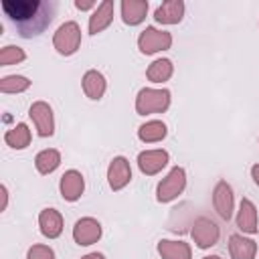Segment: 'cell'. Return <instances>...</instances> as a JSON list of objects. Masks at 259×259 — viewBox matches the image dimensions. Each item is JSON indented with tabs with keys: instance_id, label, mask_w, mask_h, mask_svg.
Segmentation results:
<instances>
[{
	"instance_id": "1",
	"label": "cell",
	"mask_w": 259,
	"mask_h": 259,
	"mask_svg": "<svg viewBox=\"0 0 259 259\" xmlns=\"http://www.w3.org/2000/svg\"><path fill=\"white\" fill-rule=\"evenodd\" d=\"M2 10L10 20L16 22L20 36L30 38L40 34L53 22L57 4L40 0H4Z\"/></svg>"
},
{
	"instance_id": "2",
	"label": "cell",
	"mask_w": 259,
	"mask_h": 259,
	"mask_svg": "<svg viewBox=\"0 0 259 259\" xmlns=\"http://www.w3.org/2000/svg\"><path fill=\"white\" fill-rule=\"evenodd\" d=\"M172 95L168 89H154V87H144L138 91L136 97V113L138 115H150V113H164L170 107Z\"/></svg>"
},
{
	"instance_id": "3",
	"label": "cell",
	"mask_w": 259,
	"mask_h": 259,
	"mask_svg": "<svg viewBox=\"0 0 259 259\" xmlns=\"http://www.w3.org/2000/svg\"><path fill=\"white\" fill-rule=\"evenodd\" d=\"M186 188V170L182 166H174L160 182L156 188V200L158 202H172L178 198Z\"/></svg>"
},
{
	"instance_id": "4",
	"label": "cell",
	"mask_w": 259,
	"mask_h": 259,
	"mask_svg": "<svg viewBox=\"0 0 259 259\" xmlns=\"http://www.w3.org/2000/svg\"><path fill=\"white\" fill-rule=\"evenodd\" d=\"M53 47L57 49L59 55H65V57L77 53V49L81 47V28H79V24L75 20L63 22L57 28V32L53 34Z\"/></svg>"
},
{
	"instance_id": "5",
	"label": "cell",
	"mask_w": 259,
	"mask_h": 259,
	"mask_svg": "<svg viewBox=\"0 0 259 259\" xmlns=\"http://www.w3.org/2000/svg\"><path fill=\"white\" fill-rule=\"evenodd\" d=\"M170 47H172V34L168 30H158L156 26H146L138 36V49L144 55L168 51Z\"/></svg>"
},
{
	"instance_id": "6",
	"label": "cell",
	"mask_w": 259,
	"mask_h": 259,
	"mask_svg": "<svg viewBox=\"0 0 259 259\" xmlns=\"http://www.w3.org/2000/svg\"><path fill=\"white\" fill-rule=\"evenodd\" d=\"M190 237L192 241L196 243L198 249H210L219 243V237H221V229L214 221H210L208 217H198L194 223H192V229H190Z\"/></svg>"
},
{
	"instance_id": "7",
	"label": "cell",
	"mask_w": 259,
	"mask_h": 259,
	"mask_svg": "<svg viewBox=\"0 0 259 259\" xmlns=\"http://www.w3.org/2000/svg\"><path fill=\"white\" fill-rule=\"evenodd\" d=\"M28 115L40 138H51L55 134V115L47 101H34L28 109Z\"/></svg>"
},
{
	"instance_id": "8",
	"label": "cell",
	"mask_w": 259,
	"mask_h": 259,
	"mask_svg": "<svg viewBox=\"0 0 259 259\" xmlns=\"http://www.w3.org/2000/svg\"><path fill=\"white\" fill-rule=\"evenodd\" d=\"M101 223L93 217H83L75 223L73 227V241L79 245V247H89L93 243H97L101 239Z\"/></svg>"
},
{
	"instance_id": "9",
	"label": "cell",
	"mask_w": 259,
	"mask_h": 259,
	"mask_svg": "<svg viewBox=\"0 0 259 259\" xmlns=\"http://www.w3.org/2000/svg\"><path fill=\"white\" fill-rule=\"evenodd\" d=\"M212 206L217 210V214L223 221H229L233 217V208H235V194L233 188L227 180H219L214 190H212Z\"/></svg>"
},
{
	"instance_id": "10",
	"label": "cell",
	"mask_w": 259,
	"mask_h": 259,
	"mask_svg": "<svg viewBox=\"0 0 259 259\" xmlns=\"http://www.w3.org/2000/svg\"><path fill=\"white\" fill-rule=\"evenodd\" d=\"M170 160V154L166 150H144L138 154V168L142 174L146 176H154L158 172H162V168H166Z\"/></svg>"
},
{
	"instance_id": "11",
	"label": "cell",
	"mask_w": 259,
	"mask_h": 259,
	"mask_svg": "<svg viewBox=\"0 0 259 259\" xmlns=\"http://www.w3.org/2000/svg\"><path fill=\"white\" fill-rule=\"evenodd\" d=\"M132 180V168H130V162L127 158L123 156H115L109 166H107V182H109V188L111 190H121L130 184Z\"/></svg>"
},
{
	"instance_id": "12",
	"label": "cell",
	"mask_w": 259,
	"mask_h": 259,
	"mask_svg": "<svg viewBox=\"0 0 259 259\" xmlns=\"http://www.w3.org/2000/svg\"><path fill=\"white\" fill-rule=\"evenodd\" d=\"M59 190H61V196L67 200V202H75L81 198L83 190H85V178L79 170H67L61 180H59Z\"/></svg>"
},
{
	"instance_id": "13",
	"label": "cell",
	"mask_w": 259,
	"mask_h": 259,
	"mask_svg": "<svg viewBox=\"0 0 259 259\" xmlns=\"http://www.w3.org/2000/svg\"><path fill=\"white\" fill-rule=\"evenodd\" d=\"M38 229L42 237L47 239H57L63 233V217L57 208H42L38 212Z\"/></svg>"
},
{
	"instance_id": "14",
	"label": "cell",
	"mask_w": 259,
	"mask_h": 259,
	"mask_svg": "<svg viewBox=\"0 0 259 259\" xmlns=\"http://www.w3.org/2000/svg\"><path fill=\"white\" fill-rule=\"evenodd\" d=\"M113 10H115L113 0L99 2L97 8L93 10V14L89 16V34H97V32L105 30L113 20Z\"/></svg>"
},
{
	"instance_id": "15",
	"label": "cell",
	"mask_w": 259,
	"mask_h": 259,
	"mask_svg": "<svg viewBox=\"0 0 259 259\" xmlns=\"http://www.w3.org/2000/svg\"><path fill=\"white\" fill-rule=\"evenodd\" d=\"M121 20L130 26H138L146 20L148 0H121Z\"/></svg>"
},
{
	"instance_id": "16",
	"label": "cell",
	"mask_w": 259,
	"mask_h": 259,
	"mask_svg": "<svg viewBox=\"0 0 259 259\" xmlns=\"http://www.w3.org/2000/svg\"><path fill=\"white\" fill-rule=\"evenodd\" d=\"M182 16H184V2L182 0H166L154 12L156 22H160V24H178L182 20Z\"/></svg>"
},
{
	"instance_id": "17",
	"label": "cell",
	"mask_w": 259,
	"mask_h": 259,
	"mask_svg": "<svg viewBox=\"0 0 259 259\" xmlns=\"http://www.w3.org/2000/svg\"><path fill=\"white\" fill-rule=\"evenodd\" d=\"M81 85H83V93L93 101H99L105 95V89H107V81H105L103 73H99L97 69H89L83 75Z\"/></svg>"
},
{
	"instance_id": "18",
	"label": "cell",
	"mask_w": 259,
	"mask_h": 259,
	"mask_svg": "<svg viewBox=\"0 0 259 259\" xmlns=\"http://www.w3.org/2000/svg\"><path fill=\"white\" fill-rule=\"evenodd\" d=\"M237 227L247 235H255L259 231V227H257V208L249 198H241V204H239V210H237Z\"/></svg>"
},
{
	"instance_id": "19",
	"label": "cell",
	"mask_w": 259,
	"mask_h": 259,
	"mask_svg": "<svg viewBox=\"0 0 259 259\" xmlns=\"http://www.w3.org/2000/svg\"><path fill=\"white\" fill-rule=\"evenodd\" d=\"M158 253L162 259H192V249L186 241L160 239L158 241Z\"/></svg>"
},
{
	"instance_id": "20",
	"label": "cell",
	"mask_w": 259,
	"mask_h": 259,
	"mask_svg": "<svg viewBox=\"0 0 259 259\" xmlns=\"http://www.w3.org/2000/svg\"><path fill=\"white\" fill-rule=\"evenodd\" d=\"M229 253H231V259H255L257 243L243 235H231L229 237Z\"/></svg>"
},
{
	"instance_id": "21",
	"label": "cell",
	"mask_w": 259,
	"mask_h": 259,
	"mask_svg": "<svg viewBox=\"0 0 259 259\" xmlns=\"http://www.w3.org/2000/svg\"><path fill=\"white\" fill-rule=\"evenodd\" d=\"M168 134V127L164 121L160 119H150L146 123H142L138 127V138L144 142V144H154V142H162Z\"/></svg>"
},
{
	"instance_id": "22",
	"label": "cell",
	"mask_w": 259,
	"mask_h": 259,
	"mask_svg": "<svg viewBox=\"0 0 259 259\" xmlns=\"http://www.w3.org/2000/svg\"><path fill=\"white\" fill-rule=\"evenodd\" d=\"M172 73H174V65L170 59H156L146 69V77L152 83H164L172 77Z\"/></svg>"
},
{
	"instance_id": "23",
	"label": "cell",
	"mask_w": 259,
	"mask_h": 259,
	"mask_svg": "<svg viewBox=\"0 0 259 259\" xmlns=\"http://www.w3.org/2000/svg\"><path fill=\"white\" fill-rule=\"evenodd\" d=\"M30 130H28V125L26 123H16L14 127H10L6 134H4V142H6V146H10V148H14V150H24L28 144H30Z\"/></svg>"
},
{
	"instance_id": "24",
	"label": "cell",
	"mask_w": 259,
	"mask_h": 259,
	"mask_svg": "<svg viewBox=\"0 0 259 259\" xmlns=\"http://www.w3.org/2000/svg\"><path fill=\"white\" fill-rule=\"evenodd\" d=\"M61 164V154L59 150L55 148H47V150H40L36 156H34V166L40 174H51L59 168Z\"/></svg>"
},
{
	"instance_id": "25",
	"label": "cell",
	"mask_w": 259,
	"mask_h": 259,
	"mask_svg": "<svg viewBox=\"0 0 259 259\" xmlns=\"http://www.w3.org/2000/svg\"><path fill=\"white\" fill-rule=\"evenodd\" d=\"M30 87V79L24 75H6L0 79V91L2 93H22Z\"/></svg>"
},
{
	"instance_id": "26",
	"label": "cell",
	"mask_w": 259,
	"mask_h": 259,
	"mask_svg": "<svg viewBox=\"0 0 259 259\" xmlns=\"http://www.w3.org/2000/svg\"><path fill=\"white\" fill-rule=\"evenodd\" d=\"M26 59V53L20 47L14 45H6L0 49V67H8V65H16L22 63Z\"/></svg>"
},
{
	"instance_id": "27",
	"label": "cell",
	"mask_w": 259,
	"mask_h": 259,
	"mask_svg": "<svg viewBox=\"0 0 259 259\" xmlns=\"http://www.w3.org/2000/svg\"><path fill=\"white\" fill-rule=\"evenodd\" d=\"M24 259H55V251L49 247V245H32L28 251H26V257Z\"/></svg>"
},
{
	"instance_id": "28",
	"label": "cell",
	"mask_w": 259,
	"mask_h": 259,
	"mask_svg": "<svg viewBox=\"0 0 259 259\" xmlns=\"http://www.w3.org/2000/svg\"><path fill=\"white\" fill-rule=\"evenodd\" d=\"M75 8L77 10H89V8H97V4L93 0H75Z\"/></svg>"
},
{
	"instance_id": "29",
	"label": "cell",
	"mask_w": 259,
	"mask_h": 259,
	"mask_svg": "<svg viewBox=\"0 0 259 259\" xmlns=\"http://www.w3.org/2000/svg\"><path fill=\"white\" fill-rule=\"evenodd\" d=\"M0 192H2V210H6V204H8V188L2 184L0 186Z\"/></svg>"
},
{
	"instance_id": "30",
	"label": "cell",
	"mask_w": 259,
	"mask_h": 259,
	"mask_svg": "<svg viewBox=\"0 0 259 259\" xmlns=\"http://www.w3.org/2000/svg\"><path fill=\"white\" fill-rule=\"evenodd\" d=\"M251 178H253V182L259 186V164H253V166H251Z\"/></svg>"
},
{
	"instance_id": "31",
	"label": "cell",
	"mask_w": 259,
	"mask_h": 259,
	"mask_svg": "<svg viewBox=\"0 0 259 259\" xmlns=\"http://www.w3.org/2000/svg\"><path fill=\"white\" fill-rule=\"evenodd\" d=\"M81 259H105V255L95 251V253H87V255H85V257H81Z\"/></svg>"
},
{
	"instance_id": "32",
	"label": "cell",
	"mask_w": 259,
	"mask_h": 259,
	"mask_svg": "<svg viewBox=\"0 0 259 259\" xmlns=\"http://www.w3.org/2000/svg\"><path fill=\"white\" fill-rule=\"evenodd\" d=\"M202 259H221L219 255H206V257H202Z\"/></svg>"
}]
</instances>
